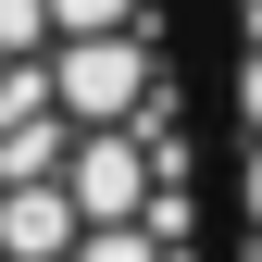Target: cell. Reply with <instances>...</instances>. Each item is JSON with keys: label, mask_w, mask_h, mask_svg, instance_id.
I'll list each match as a JSON object with an SVG mask.
<instances>
[{"label": "cell", "mask_w": 262, "mask_h": 262, "mask_svg": "<svg viewBox=\"0 0 262 262\" xmlns=\"http://www.w3.org/2000/svg\"><path fill=\"white\" fill-rule=\"evenodd\" d=\"M0 262H225L175 0H0Z\"/></svg>", "instance_id": "6da1fadb"}]
</instances>
